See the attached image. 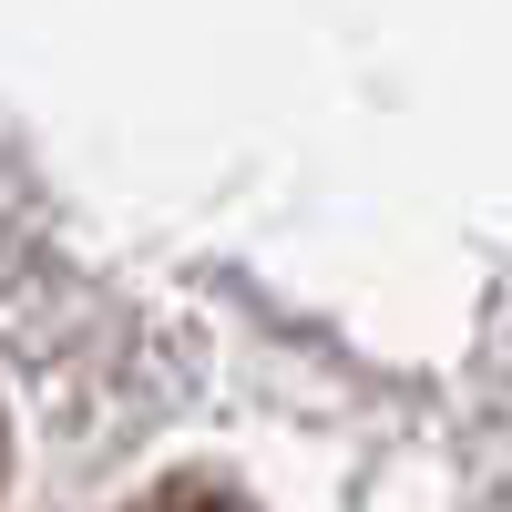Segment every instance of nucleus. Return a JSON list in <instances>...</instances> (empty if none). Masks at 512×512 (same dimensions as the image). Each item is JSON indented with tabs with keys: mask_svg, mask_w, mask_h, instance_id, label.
I'll use <instances>...</instances> for the list:
<instances>
[{
	"mask_svg": "<svg viewBox=\"0 0 512 512\" xmlns=\"http://www.w3.org/2000/svg\"><path fill=\"white\" fill-rule=\"evenodd\" d=\"M144 512H236V502H226V492H205V482H175V492H154Z\"/></svg>",
	"mask_w": 512,
	"mask_h": 512,
	"instance_id": "1",
	"label": "nucleus"
}]
</instances>
